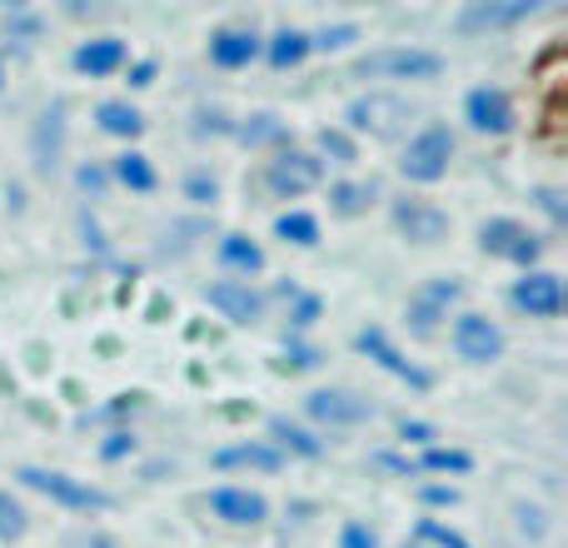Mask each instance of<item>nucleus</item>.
Wrapping results in <instances>:
<instances>
[{
  "mask_svg": "<svg viewBox=\"0 0 568 548\" xmlns=\"http://www.w3.org/2000/svg\"><path fill=\"white\" fill-rule=\"evenodd\" d=\"M374 195H379L374 185H359V180H339V185H329V210H334V215H344V220H354V215H364V210L374 205Z\"/></svg>",
  "mask_w": 568,
  "mask_h": 548,
  "instance_id": "a878e982",
  "label": "nucleus"
},
{
  "mask_svg": "<svg viewBox=\"0 0 568 548\" xmlns=\"http://www.w3.org/2000/svg\"><path fill=\"white\" fill-rule=\"evenodd\" d=\"M215 469H260V474H280L284 454L275 444H230V449H215Z\"/></svg>",
  "mask_w": 568,
  "mask_h": 548,
  "instance_id": "aec40b11",
  "label": "nucleus"
},
{
  "mask_svg": "<svg viewBox=\"0 0 568 548\" xmlns=\"http://www.w3.org/2000/svg\"><path fill=\"white\" fill-rule=\"evenodd\" d=\"M399 439L404 444H419V449H434V424H424V419H399Z\"/></svg>",
  "mask_w": 568,
  "mask_h": 548,
  "instance_id": "58836bf2",
  "label": "nucleus"
},
{
  "mask_svg": "<svg viewBox=\"0 0 568 548\" xmlns=\"http://www.w3.org/2000/svg\"><path fill=\"white\" fill-rule=\"evenodd\" d=\"M414 469L419 474H469L474 459L464 449H439V444H434V449H424V459H414Z\"/></svg>",
  "mask_w": 568,
  "mask_h": 548,
  "instance_id": "cd10ccee",
  "label": "nucleus"
},
{
  "mask_svg": "<svg viewBox=\"0 0 568 548\" xmlns=\"http://www.w3.org/2000/svg\"><path fill=\"white\" fill-rule=\"evenodd\" d=\"M544 509H529V504H519V534H534V539H544Z\"/></svg>",
  "mask_w": 568,
  "mask_h": 548,
  "instance_id": "a18cd8bd",
  "label": "nucleus"
},
{
  "mask_svg": "<svg viewBox=\"0 0 568 548\" xmlns=\"http://www.w3.org/2000/svg\"><path fill=\"white\" fill-rule=\"evenodd\" d=\"M275 235L284 245H300V250H314L320 245V220L310 215V210H284L275 220Z\"/></svg>",
  "mask_w": 568,
  "mask_h": 548,
  "instance_id": "393cba45",
  "label": "nucleus"
},
{
  "mask_svg": "<svg viewBox=\"0 0 568 548\" xmlns=\"http://www.w3.org/2000/svg\"><path fill=\"white\" fill-rule=\"evenodd\" d=\"M509 300H514V309H524L529 319H559L564 314V280L549 270H524V280H514Z\"/></svg>",
  "mask_w": 568,
  "mask_h": 548,
  "instance_id": "9d476101",
  "label": "nucleus"
},
{
  "mask_svg": "<svg viewBox=\"0 0 568 548\" xmlns=\"http://www.w3.org/2000/svg\"><path fill=\"white\" fill-rule=\"evenodd\" d=\"M394 230L409 245H439L449 235V215L434 200H394Z\"/></svg>",
  "mask_w": 568,
  "mask_h": 548,
  "instance_id": "f8f14e48",
  "label": "nucleus"
},
{
  "mask_svg": "<svg viewBox=\"0 0 568 548\" xmlns=\"http://www.w3.org/2000/svg\"><path fill=\"white\" fill-rule=\"evenodd\" d=\"M95 125L105 130V135H115V140H140L145 135V115H140L135 105H125V100H105V105L95 110Z\"/></svg>",
  "mask_w": 568,
  "mask_h": 548,
  "instance_id": "5701e85b",
  "label": "nucleus"
},
{
  "mask_svg": "<svg viewBox=\"0 0 568 548\" xmlns=\"http://www.w3.org/2000/svg\"><path fill=\"white\" fill-rule=\"evenodd\" d=\"M80 230H85V245L95 250V255H110V250H105V235H100V225H95V220H90V215H80Z\"/></svg>",
  "mask_w": 568,
  "mask_h": 548,
  "instance_id": "de8ad7c7",
  "label": "nucleus"
},
{
  "mask_svg": "<svg viewBox=\"0 0 568 548\" xmlns=\"http://www.w3.org/2000/svg\"><path fill=\"white\" fill-rule=\"evenodd\" d=\"M379 464H384V469H394V474H409V479H419L414 459H399V454H379Z\"/></svg>",
  "mask_w": 568,
  "mask_h": 548,
  "instance_id": "09e8293b",
  "label": "nucleus"
},
{
  "mask_svg": "<svg viewBox=\"0 0 568 548\" xmlns=\"http://www.w3.org/2000/svg\"><path fill=\"white\" fill-rule=\"evenodd\" d=\"M539 16V0H479V6H469L459 16L464 30H504V26H519V20Z\"/></svg>",
  "mask_w": 568,
  "mask_h": 548,
  "instance_id": "f3484780",
  "label": "nucleus"
},
{
  "mask_svg": "<svg viewBox=\"0 0 568 548\" xmlns=\"http://www.w3.org/2000/svg\"><path fill=\"white\" fill-rule=\"evenodd\" d=\"M145 409V394H115L110 404H100V409L85 414V424H110V419H125V414H140Z\"/></svg>",
  "mask_w": 568,
  "mask_h": 548,
  "instance_id": "473e14b6",
  "label": "nucleus"
},
{
  "mask_svg": "<svg viewBox=\"0 0 568 548\" xmlns=\"http://www.w3.org/2000/svg\"><path fill=\"white\" fill-rule=\"evenodd\" d=\"M185 200H195V205H215V200H220V180L215 175H200V170H195V175L185 180Z\"/></svg>",
  "mask_w": 568,
  "mask_h": 548,
  "instance_id": "e433bc0d",
  "label": "nucleus"
},
{
  "mask_svg": "<svg viewBox=\"0 0 568 548\" xmlns=\"http://www.w3.org/2000/svg\"><path fill=\"white\" fill-rule=\"evenodd\" d=\"M155 60H135V65H130V85L135 90H145V85H155Z\"/></svg>",
  "mask_w": 568,
  "mask_h": 548,
  "instance_id": "49530a36",
  "label": "nucleus"
},
{
  "mask_svg": "<svg viewBox=\"0 0 568 548\" xmlns=\"http://www.w3.org/2000/svg\"><path fill=\"white\" fill-rule=\"evenodd\" d=\"M260 50H265V40L255 35L250 26H225L210 35V65L220 70H245L260 60Z\"/></svg>",
  "mask_w": 568,
  "mask_h": 548,
  "instance_id": "dca6fc26",
  "label": "nucleus"
},
{
  "mask_svg": "<svg viewBox=\"0 0 568 548\" xmlns=\"http://www.w3.org/2000/svg\"><path fill=\"white\" fill-rule=\"evenodd\" d=\"M479 250L484 255H494V260H509V265H524V270H534L539 265V255H544V240L534 235L529 225H519V220H489V225L479 230Z\"/></svg>",
  "mask_w": 568,
  "mask_h": 548,
  "instance_id": "423d86ee",
  "label": "nucleus"
},
{
  "mask_svg": "<svg viewBox=\"0 0 568 548\" xmlns=\"http://www.w3.org/2000/svg\"><path fill=\"white\" fill-rule=\"evenodd\" d=\"M339 548H379V539H374V529H364V524H344Z\"/></svg>",
  "mask_w": 568,
  "mask_h": 548,
  "instance_id": "37998d69",
  "label": "nucleus"
},
{
  "mask_svg": "<svg viewBox=\"0 0 568 548\" xmlns=\"http://www.w3.org/2000/svg\"><path fill=\"white\" fill-rule=\"evenodd\" d=\"M464 120H469L479 135H509L514 130V100L499 85H479L464 100Z\"/></svg>",
  "mask_w": 568,
  "mask_h": 548,
  "instance_id": "4468645a",
  "label": "nucleus"
},
{
  "mask_svg": "<svg viewBox=\"0 0 568 548\" xmlns=\"http://www.w3.org/2000/svg\"><path fill=\"white\" fill-rule=\"evenodd\" d=\"M215 260H220V265H225V270L245 274V280H250V274H260V270H265V250H260L250 235H220Z\"/></svg>",
  "mask_w": 568,
  "mask_h": 548,
  "instance_id": "412c9836",
  "label": "nucleus"
},
{
  "mask_svg": "<svg viewBox=\"0 0 568 548\" xmlns=\"http://www.w3.org/2000/svg\"><path fill=\"white\" fill-rule=\"evenodd\" d=\"M354 349H359L364 354V359H374V364H379V369H389L394 374V379H404V384H409V389H434V374L429 369H419V364H414V359H404V354L399 349H394V339H389V334H384V329H374V324H369V329H359V334H354Z\"/></svg>",
  "mask_w": 568,
  "mask_h": 548,
  "instance_id": "6e6552de",
  "label": "nucleus"
},
{
  "mask_svg": "<svg viewBox=\"0 0 568 548\" xmlns=\"http://www.w3.org/2000/svg\"><path fill=\"white\" fill-rule=\"evenodd\" d=\"M26 489L45 494V499H55L60 509H75V514H95V509H110V494L105 489H90V484L70 479V474H55V469H20L16 474Z\"/></svg>",
  "mask_w": 568,
  "mask_h": 548,
  "instance_id": "20e7f679",
  "label": "nucleus"
},
{
  "mask_svg": "<svg viewBox=\"0 0 568 548\" xmlns=\"http://www.w3.org/2000/svg\"><path fill=\"white\" fill-rule=\"evenodd\" d=\"M404 548H429V544H404Z\"/></svg>",
  "mask_w": 568,
  "mask_h": 548,
  "instance_id": "603ef678",
  "label": "nucleus"
},
{
  "mask_svg": "<svg viewBox=\"0 0 568 548\" xmlns=\"http://www.w3.org/2000/svg\"><path fill=\"white\" fill-rule=\"evenodd\" d=\"M135 454V434L130 429H110L105 439H100V459L105 464H120V459H130Z\"/></svg>",
  "mask_w": 568,
  "mask_h": 548,
  "instance_id": "f704fd0d",
  "label": "nucleus"
},
{
  "mask_svg": "<svg viewBox=\"0 0 568 548\" xmlns=\"http://www.w3.org/2000/svg\"><path fill=\"white\" fill-rule=\"evenodd\" d=\"M6 30H10V35H20V40H36L40 35V16H30V10H10Z\"/></svg>",
  "mask_w": 568,
  "mask_h": 548,
  "instance_id": "a19ab883",
  "label": "nucleus"
},
{
  "mask_svg": "<svg viewBox=\"0 0 568 548\" xmlns=\"http://www.w3.org/2000/svg\"><path fill=\"white\" fill-rule=\"evenodd\" d=\"M419 544H429V548H474L469 539H459L454 529H444L439 519H424L419 524Z\"/></svg>",
  "mask_w": 568,
  "mask_h": 548,
  "instance_id": "c9c22d12",
  "label": "nucleus"
},
{
  "mask_svg": "<svg viewBox=\"0 0 568 548\" xmlns=\"http://www.w3.org/2000/svg\"><path fill=\"white\" fill-rule=\"evenodd\" d=\"M324 185V165L320 155H304V150H280L275 160L265 165V190L275 200H300L310 190Z\"/></svg>",
  "mask_w": 568,
  "mask_h": 548,
  "instance_id": "39448f33",
  "label": "nucleus"
},
{
  "mask_svg": "<svg viewBox=\"0 0 568 548\" xmlns=\"http://www.w3.org/2000/svg\"><path fill=\"white\" fill-rule=\"evenodd\" d=\"M304 414L324 429H354V424H369L374 419V404L354 389H314L304 399Z\"/></svg>",
  "mask_w": 568,
  "mask_h": 548,
  "instance_id": "0eeeda50",
  "label": "nucleus"
},
{
  "mask_svg": "<svg viewBox=\"0 0 568 548\" xmlns=\"http://www.w3.org/2000/svg\"><path fill=\"white\" fill-rule=\"evenodd\" d=\"M419 499L429 504V509H454V504H459V489H444V484H424Z\"/></svg>",
  "mask_w": 568,
  "mask_h": 548,
  "instance_id": "c03bdc74",
  "label": "nucleus"
},
{
  "mask_svg": "<svg viewBox=\"0 0 568 548\" xmlns=\"http://www.w3.org/2000/svg\"><path fill=\"white\" fill-rule=\"evenodd\" d=\"M534 200H539V210L554 220V225H564V220H568V205H564V195H559V190H549V185H544V190H534Z\"/></svg>",
  "mask_w": 568,
  "mask_h": 548,
  "instance_id": "79ce46f5",
  "label": "nucleus"
},
{
  "mask_svg": "<svg viewBox=\"0 0 568 548\" xmlns=\"http://www.w3.org/2000/svg\"><path fill=\"white\" fill-rule=\"evenodd\" d=\"M265 55H270L275 70H294L304 55H310V35H304V30H275L270 45H265Z\"/></svg>",
  "mask_w": 568,
  "mask_h": 548,
  "instance_id": "bb28decb",
  "label": "nucleus"
},
{
  "mask_svg": "<svg viewBox=\"0 0 568 548\" xmlns=\"http://www.w3.org/2000/svg\"><path fill=\"white\" fill-rule=\"evenodd\" d=\"M459 294H464V284L459 280H434V284H424L419 294L409 300V329H414V339H434L439 334V319L449 314V304H459Z\"/></svg>",
  "mask_w": 568,
  "mask_h": 548,
  "instance_id": "9b49d317",
  "label": "nucleus"
},
{
  "mask_svg": "<svg viewBox=\"0 0 568 548\" xmlns=\"http://www.w3.org/2000/svg\"><path fill=\"white\" fill-rule=\"evenodd\" d=\"M125 40H115V35H100V40H85V45L75 50V70L80 75H90V80H105V75H115L120 65H125Z\"/></svg>",
  "mask_w": 568,
  "mask_h": 548,
  "instance_id": "a211bd4d",
  "label": "nucleus"
},
{
  "mask_svg": "<svg viewBox=\"0 0 568 548\" xmlns=\"http://www.w3.org/2000/svg\"><path fill=\"white\" fill-rule=\"evenodd\" d=\"M60 155H65V100H55V105L40 115V125H36V165L55 170Z\"/></svg>",
  "mask_w": 568,
  "mask_h": 548,
  "instance_id": "6ab92c4d",
  "label": "nucleus"
},
{
  "mask_svg": "<svg viewBox=\"0 0 568 548\" xmlns=\"http://www.w3.org/2000/svg\"><path fill=\"white\" fill-rule=\"evenodd\" d=\"M75 185L85 190V195H105V190H110V170L105 165H80Z\"/></svg>",
  "mask_w": 568,
  "mask_h": 548,
  "instance_id": "ea45409f",
  "label": "nucleus"
},
{
  "mask_svg": "<svg viewBox=\"0 0 568 548\" xmlns=\"http://www.w3.org/2000/svg\"><path fill=\"white\" fill-rule=\"evenodd\" d=\"M449 160H454V130L424 125L419 135H409V145H404L399 170H404V180H414V185H434V180L449 175Z\"/></svg>",
  "mask_w": 568,
  "mask_h": 548,
  "instance_id": "7ed1b4c3",
  "label": "nucleus"
},
{
  "mask_svg": "<svg viewBox=\"0 0 568 548\" xmlns=\"http://www.w3.org/2000/svg\"><path fill=\"white\" fill-rule=\"evenodd\" d=\"M0 85H6V60H0Z\"/></svg>",
  "mask_w": 568,
  "mask_h": 548,
  "instance_id": "3c124183",
  "label": "nucleus"
},
{
  "mask_svg": "<svg viewBox=\"0 0 568 548\" xmlns=\"http://www.w3.org/2000/svg\"><path fill=\"white\" fill-rule=\"evenodd\" d=\"M439 70H444L439 50H419V45H384L354 60V75L364 80H434Z\"/></svg>",
  "mask_w": 568,
  "mask_h": 548,
  "instance_id": "f257e3e1",
  "label": "nucleus"
},
{
  "mask_svg": "<svg viewBox=\"0 0 568 548\" xmlns=\"http://www.w3.org/2000/svg\"><path fill=\"white\" fill-rule=\"evenodd\" d=\"M270 439H275V449H290V454H300V459H320L324 454L320 434L304 429V424H294V419H284V414L270 419Z\"/></svg>",
  "mask_w": 568,
  "mask_h": 548,
  "instance_id": "4be33fe9",
  "label": "nucleus"
},
{
  "mask_svg": "<svg viewBox=\"0 0 568 548\" xmlns=\"http://www.w3.org/2000/svg\"><path fill=\"white\" fill-rule=\"evenodd\" d=\"M449 344L459 359L469 364H494L504 354V329L494 319H484V314H459V319L449 324Z\"/></svg>",
  "mask_w": 568,
  "mask_h": 548,
  "instance_id": "1a4fd4ad",
  "label": "nucleus"
},
{
  "mask_svg": "<svg viewBox=\"0 0 568 548\" xmlns=\"http://www.w3.org/2000/svg\"><path fill=\"white\" fill-rule=\"evenodd\" d=\"M324 364V354L314 349V344H300V339H290L284 344V369H294V374H310V369H320Z\"/></svg>",
  "mask_w": 568,
  "mask_h": 548,
  "instance_id": "72a5a7b5",
  "label": "nucleus"
},
{
  "mask_svg": "<svg viewBox=\"0 0 568 548\" xmlns=\"http://www.w3.org/2000/svg\"><path fill=\"white\" fill-rule=\"evenodd\" d=\"M110 180H120V185L135 190V195H150V190L160 185L155 165H150L140 150H125V155H115V165H110Z\"/></svg>",
  "mask_w": 568,
  "mask_h": 548,
  "instance_id": "b1692460",
  "label": "nucleus"
},
{
  "mask_svg": "<svg viewBox=\"0 0 568 548\" xmlns=\"http://www.w3.org/2000/svg\"><path fill=\"white\" fill-rule=\"evenodd\" d=\"M344 120H349V130H344V135L399 140L404 130H409L414 110H409V100H399V95H384V90H369V95L349 100V110H344Z\"/></svg>",
  "mask_w": 568,
  "mask_h": 548,
  "instance_id": "f03ea898",
  "label": "nucleus"
},
{
  "mask_svg": "<svg viewBox=\"0 0 568 548\" xmlns=\"http://www.w3.org/2000/svg\"><path fill=\"white\" fill-rule=\"evenodd\" d=\"M210 514H215L220 524H230V529H255V524L270 519V504H265V494L225 484V489L210 494Z\"/></svg>",
  "mask_w": 568,
  "mask_h": 548,
  "instance_id": "2eb2a0df",
  "label": "nucleus"
},
{
  "mask_svg": "<svg viewBox=\"0 0 568 548\" xmlns=\"http://www.w3.org/2000/svg\"><path fill=\"white\" fill-rule=\"evenodd\" d=\"M324 304L314 300V294H294V309H290V324L294 329H310V324H320Z\"/></svg>",
  "mask_w": 568,
  "mask_h": 548,
  "instance_id": "4c0bfd02",
  "label": "nucleus"
},
{
  "mask_svg": "<svg viewBox=\"0 0 568 548\" xmlns=\"http://www.w3.org/2000/svg\"><path fill=\"white\" fill-rule=\"evenodd\" d=\"M320 155L334 160V165H354V160H359V145H354V135H344V130H320Z\"/></svg>",
  "mask_w": 568,
  "mask_h": 548,
  "instance_id": "7c9ffc66",
  "label": "nucleus"
},
{
  "mask_svg": "<svg viewBox=\"0 0 568 548\" xmlns=\"http://www.w3.org/2000/svg\"><path fill=\"white\" fill-rule=\"evenodd\" d=\"M205 300L215 304L230 324H260L265 319V294H260L250 280H215L205 290Z\"/></svg>",
  "mask_w": 568,
  "mask_h": 548,
  "instance_id": "ddd939ff",
  "label": "nucleus"
},
{
  "mask_svg": "<svg viewBox=\"0 0 568 548\" xmlns=\"http://www.w3.org/2000/svg\"><path fill=\"white\" fill-rule=\"evenodd\" d=\"M26 524H30V514H26V504L16 499V494H6L0 489V539H20L26 534Z\"/></svg>",
  "mask_w": 568,
  "mask_h": 548,
  "instance_id": "2f4dec72",
  "label": "nucleus"
},
{
  "mask_svg": "<svg viewBox=\"0 0 568 548\" xmlns=\"http://www.w3.org/2000/svg\"><path fill=\"white\" fill-rule=\"evenodd\" d=\"M354 40H359V26L354 20H339V26H324L310 35V50H324V55H334V50H349Z\"/></svg>",
  "mask_w": 568,
  "mask_h": 548,
  "instance_id": "c85d7f7f",
  "label": "nucleus"
},
{
  "mask_svg": "<svg viewBox=\"0 0 568 548\" xmlns=\"http://www.w3.org/2000/svg\"><path fill=\"white\" fill-rule=\"evenodd\" d=\"M235 135L245 140V145H280L284 140V125L275 115H250L245 125H235Z\"/></svg>",
  "mask_w": 568,
  "mask_h": 548,
  "instance_id": "c756f323",
  "label": "nucleus"
},
{
  "mask_svg": "<svg viewBox=\"0 0 568 548\" xmlns=\"http://www.w3.org/2000/svg\"><path fill=\"white\" fill-rule=\"evenodd\" d=\"M80 548H120L110 534H90V539H80Z\"/></svg>",
  "mask_w": 568,
  "mask_h": 548,
  "instance_id": "8fccbe9b",
  "label": "nucleus"
}]
</instances>
